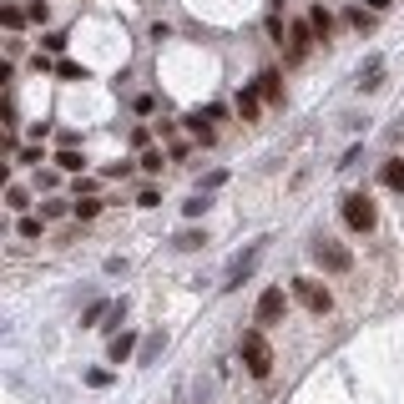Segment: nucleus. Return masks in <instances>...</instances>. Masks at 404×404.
Listing matches in <instances>:
<instances>
[{
  "mask_svg": "<svg viewBox=\"0 0 404 404\" xmlns=\"http://www.w3.org/2000/svg\"><path fill=\"white\" fill-rule=\"evenodd\" d=\"M26 20H36V26H46V20H51V6H46V0H31V6H26Z\"/></svg>",
  "mask_w": 404,
  "mask_h": 404,
  "instance_id": "nucleus-21",
  "label": "nucleus"
},
{
  "mask_svg": "<svg viewBox=\"0 0 404 404\" xmlns=\"http://www.w3.org/2000/svg\"><path fill=\"white\" fill-rule=\"evenodd\" d=\"M87 384H91V389H106V384H112V374H106V369H91Z\"/></svg>",
  "mask_w": 404,
  "mask_h": 404,
  "instance_id": "nucleus-28",
  "label": "nucleus"
},
{
  "mask_svg": "<svg viewBox=\"0 0 404 404\" xmlns=\"http://www.w3.org/2000/svg\"><path fill=\"white\" fill-rule=\"evenodd\" d=\"M71 212H76L81 223H91L96 212H101V197H76V202H71Z\"/></svg>",
  "mask_w": 404,
  "mask_h": 404,
  "instance_id": "nucleus-15",
  "label": "nucleus"
},
{
  "mask_svg": "<svg viewBox=\"0 0 404 404\" xmlns=\"http://www.w3.org/2000/svg\"><path fill=\"white\" fill-rule=\"evenodd\" d=\"M15 162H20V167H36V162H40V152H36V147H20Z\"/></svg>",
  "mask_w": 404,
  "mask_h": 404,
  "instance_id": "nucleus-27",
  "label": "nucleus"
},
{
  "mask_svg": "<svg viewBox=\"0 0 404 404\" xmlns=\"http://www.w3.org/2000/svg\"><path fill=\"white\" fill-rule=\"evenodd\" d=\"M313 263L324 268V273H349L354 268V253L344 243H334V238H318L313 243Z\"/></svg>",
  "mask_w": 404,
  "mask_h": 404,
  "instance_id": "nucleus-3",
  "label": "nucleus"
},
{
  "mask_svg": "<svg viewBox=\"0 0 404 404\" xmlns=\"http://www.w3.org/2000/svg\"><path fill=\"white\" fill-rule=\"evenodd\" d=\"M283 313H288V293H283V288H263V293H258V308H253V318H258V329H273V324H283Z\"/></svg>",
  "mask_w": 404,
  "mask_h": 404,
  "instance_id": "nucleus-5",
  "label": "nucleus"
},
{
  "mask_svg": "<svg viewBox=\"0 0 404 404\" xmlns=\"http://www.w3.org/2000/svg\"><path fill=\"white\" fill-rule=\"evenodd\" d=\"M258 101H263L258 87H243V91H238V117H243V121H258Z\"/></svg>",
  "mask_w": 404,
  "mask_h": 404,
  "instance_id": "nucleus-11",
  "label": "nucleus"
},
{
  "mask_svg": "<svg viewBox=\"0 0 404 404\" xmlns=\"http://www.w3.org/2000/svg\"><path fill=\"white\" fill-rule=\"evenodd\" d=\"M293 299H299L308 313H318V318H324V313L334 308V293H329L324 283H318V278H293Z\"/></svg>",
  "mask_w": 404,
  "mask_h": 404,
  "instance_id": "nucleus-4",
  "label": "nucleus"
},
{
  "mask_svg": "<svg viewBox=\"0 0 404 404\" xmlns=\"http://www.w3.org/2000/svg\"><path fill=\"white\" fill-rule=\"evenodd\" d=\"M106 354H112V364H126V359L137 354V334H132V329H121V334L112 338V349H106Z\"/></svg>",
  "mask_w": 404,
  "mask_h": 404,
  "instance_id": "nucleus-8",
  "label": "nucleus"
},
{
  "mask_svg": "<svg viewBox=\"0 0 404 404\" xmlns=\"http://www.w3.org/2000/svg\"><path fill=\"white\" fill-rule=\"evenodd\" d=\"M258 96H263V101H278V96H283V76L273 71V66L258 71Z\"/></svg>",
  "mask_w": 404,
  "mask_h": 404,
  "instance_id": "nucleus-10",
  "label": "nucleus"
},
{
  "mask_svg": "<svg viewBox=\"0 0 404 404\" xmlns=\"http://www.w3.org/2000/svg\"><path fill=\"white\" fill-rule=\"evenodd\" d=\"M338 212H344V223H349L354 232H374V223H379V207H374L369 193H349Z\"/></svg>",
  "mask_w": 404,
  "mask_h": 404,
  "instance_id": "nucleus-2",
  "label": "nucleus"
},
{
  "mask_svg": "<svg viewBox=\"0 0 404 404\" xmlns=\"http://www.w3.org/2000/svg\"><path fill=\"white\" fill-rule=\"evenodd\" d=\"M202 243H207V232H197V227H187L182 238H177V248H182V253H197Z\"/></svg>",
  "mask_w": 404,
  "mask_h": 404,
  "instance_id": "nucleus-20",
  "label": "nucleus"
},
{
  "mask_svg": "<svg viewBox=\"0 0 404 404\" xmlns=\"http://www.w3.org/2000/svg\"><path fill=\"white\" fill-rule=\"evenodd\" d=\"M308 26H313L318 40H329V36H334V15H329L324 6H313V10H308Z\"/></svg>",
  "mask_w": 404,
  "mask_h": 404,
  "instance_id": "nucleus-12",
  "label": "nucleus"
},
{
  "mask_svg": "<svg viewBox=\"0 0 404 404\" xmlns=\"http://www.w3.org/2000/svg\"><path fill=\"white\" fill-rule=\"evenodd\" d=\"M394 6V0H369V10H389Z\"/></svg>",
  "mask_w": 404,
  "mask_h": 404,
  "instance_id": "nucleus-30",
  "label": "nucleus"
},
{
  "mask_svg": "<svg viewBox=\"0 0 404 404\" xmlns=\"http://www.w3.org/2000/svg\"><path fill=\"white\" fill-rule=\"evenodd\" d=\"M182 212H187V218H202V212H207V197H193V202H182Z\"/></svg>",
  "mask_w": 404,
  "mask_h": 404,
  "instance_id": "nucleus-29",
  "label": "nucleus"
},
{
  "mask_svg": "<svg viewBox=\"0 0 404 404\" xmlns=\"http://www.w3.org/2000/svg\"><path fill=\"white\" fill-rule=\"evenodd\" d=\"M56 76H61V81H87V66H76V61H61Z\"/></svg>",
  "mask_w": 404,
  "mask_h": 404,
  "instance_id": "nucleus-22",
  "label": "nucleus"
},
{
  "mask_svg": "<svg viewBox=\"0 0 404 404\" xmlns=\"http://www.w3.org/2000/svg\"><path fill=\"white\" fill-rule=\"evenodd\" d=\"M142 172H162V152L152 147V152H142Z\"/></svg>",
  "mask_w": 404,
  "mask_h": 404,
  "instance_id": "nucleus-26",
  "label": "nucleus"
},
{
  "mask_svg": "<svg viewBox=\"0 0 404 404\" xmlns=\"http://www.w3.org/2000/svg\"><path fill=\"white\" fill-rule=\"evenodd\" d=\"M106 313H117V308H112V304H101V299H96V304H91L87 313H81V324H87V329H91V324H96V318H106Z\"/></svg>",
  "mask_w": 404,
  "mask_h": 404,
  "instance_id": "nucleus-23",
  "label": "nucleus"
},
{
  "mask_svg": "<svg viewBox=\"0 0 404 404\" xmlns=\"http://www.w3.org/2000/svg\"><path fill=\"white\" fill-rule=\"evenodd\" d=\"M379 182H384L389 193H404V157H389L384 167H379Z\"/></svg>",
  "mask_w": 404,
  "mask_h": 404,
  "instance_id": "nucleus-9",
  "label": "nucleus"
},
{
  "mask_svg": "<svg viewBox=\"0 0 404 404\" xmlns=\"http://www.w3.org/2000/svg\"><path fill=\"white\" fill-rule=\"evenodd\" d=\"M238 359L248 364V374H253V379H268V374H273V349H268L263 329H248V334L238 338Z\"/></svg>",
  "mask_w": 404,
  "mask_h": 404,
  "instance_id": "nucleus-1",
  "label": "nucleus"
},
{
  "mask_svg": "<svg viewBox=\"0 0 404 404\" xmlns=\"http://www.w3.org/2000/svg\"><path fill=\"white\" fill-rule=\"evenodd\" d=\"M66 212H71V202H61V197H56V202L40 207V218H66Z\"/></svg>",
  "mask_w": 404,
  "mask_h": 404,
  "instance_id": "nucleus-25",
  "label": "nucleus"
},
{
  "mask_svg": "<svg viewBox=\"0 0 404 404\" xmlns=\"http://www.w3.org/2000/svg\"><path fill=\"white\" fill-rule=\"evenodd\" d=\"M384 87V61H369L364 76H359V91H379Z\"/></svg>",
  "mask_w": 404,
  "mask_h": 404,
  "instance_id": "nucleus-13",
  "label": "nucleus"
},
{
  "mask_svg": "<svg viewBox=\"0 0 404 404\" xmlns=\"http://www.w3.org/2000/svg\"><path fill=\"white\" fill-rule=\"evenodd\" d=\"M0 26H6V31L15 36L20 26H26V10H20V6H0Z\"/></svg>",
  "mask_w": 404,
  "mask_h": 404,
  "instance_id": "nucleus-14",
  "label": "nucleus"
},
{
  "mask_svg": "<svg viewBox=\"0 0 404 404\" xmlns=\"http://www.w3.org/2000/svg\"><path fill=\"white\" fill-rule=\"evenodd\" d=\"M313 40H318V36H313V26H308V15L293 20V26H288V61H304Z\"/></svg>",
  "mask_w": 404,
  "mask_h": 404,
  "instance_id": "nucleus-6",
  "label": "nucleus"
},
{
  "mask_svg": "<svg viewBox=\"0 0 404 404\" xmlns=\"http://www.w3.org/2000/svg\"><path fill=\"white\" fill-rule=\"evenodd\" d=\"M40 227H46V218H20V227H15V232H20L26 243H36V238H40Z\"/></svg>",
  "mask_w": 404,
  "mask_h": 404,
  "instance_id": "nucleus-19",
  "label": "nucleus"
},
{
  "mask_svg": "<svg viewBox=\"0 0 404 404\" xmlns=\"http://www.w3.org/2000/svg\"><path fill=\"white\" fill-rule=\"evenodd\" d=\"M374 15H379V10H364V6H354V10H349V26H354V31H369V26H374Z\"/></svg>",
  "mask_w": 404,
  "mask_h": 404,
  "instance_id": "nucleus-18",
  "label": "nucleus"
},
{
  "mask_svg": "<svg viewBox=\"0 0 404 404\" xmlns=\"http://www.w3.org/2000/svg\"><path fill=\"white\" fill-rule=\"evenodd\" d=\"M258 258H263V243H253V248L243 253V258H232V263H227V283H223V288L232 293V288H238V283L248 278V273H253V263H258Z\"/></svg>",
  "mask_w": 404,
  "mask_h": 404,
  "instance_id": "nucleus-7",
  "label": "nucleus"
},
{
  "mask_svg": "<svg viewBox=\"0 0 404 404\" xmlns=\"http://www.w3.org/2000/svg\"><path fill=\"white\" fill-rule=\"evenodd\" d=\"M66 40H71L66 31H51V36H40V46H46V51L56 56V51H66Z\"/></svg>",
  "mask_w": 404,
  "mask_h": 404,
  "instance_id": "nucleus-24",
  "label": "nucleus"
},
{
  "mask_svg": "<svg viewBox=\"0 0 404 404\" xmlns=\"http://www.w3.org/2000/svg\"><path fill=\"white\" fill-rule=\"evenodd\" d=\"M56 167H61V172H81V167H87V157H81L76 147H66V152L56 157Z\"/></svg>",
  "mask_w": 404,
  "mask_h": 404,
  "instance_id": "nucleus-16",
  "label": "nucleus"
},
{
  "mask_svg": "<svg viewBox=\"0 0 404 404\" xmlns=\"http://www.w3.org/2000/svg\"><path fill=\"white\" fill-rule=\"evenodd\" d=\"M6 207H10V212H26V207H31V202H26V187H20V182L6 187Z\"/></svg>",
  "mask_w": 404,
  "mask_h": 404,
  "instance_id": "nucleus-17",
  "label": "nucleus"
}]
</instances>
